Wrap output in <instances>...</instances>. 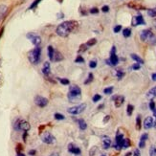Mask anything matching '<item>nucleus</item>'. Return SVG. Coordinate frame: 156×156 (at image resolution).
<instances>
[{
	"instance_id": "obj_1",
	"label": "nucleus",
	"mask_w": 156,
	"mask_h": 156,
	"mask_svg": "<svg viewBox=\"0 0 156 156\" xmlns=\"http://www.w3.org/2000/svg\"><path fill=\"white\" fill-rule=\"evenodd\" d=\"M77 27H78V22L76 20H67V21L60 23L57 27L56 33L59 37H68Z\"/></svg>"
},
{
	"instance_id": "obj_29",
	"label": "nucleus",
	"mask_w": 156,
	"mask_h": 156,
	"mask_svg": "<svg viewBox=\"0 0 156 156\" xmlns=\"http://www.w3.org/2000/svg\"><path fill=\"white\" fill-rule=\"evenodd\" d=\"M54 118H55L56 120H58V121H62L65 119L64 115L60 114V113H55V115H54Z\"/></svg>"
},
{
	"instance_id": "obj_17",
	"label": "nucleus",
	"mask_w": 156,
	"mask_h": 156,
	"mask_svg": "<svg viewBox=\"0 0 156 156\" xmlns=\"http://www.w3.org/2000/svg\"><path fill=\"white\" fill-rule=\"evenodd\" d=\"M148 138V134L147 133H144L140 138V142H139V147L140 148H144L146 147V142Z\"/></svg>"
},
{
	"instance_id": "obj_40",
	"label": "nucleus",
	"mask_w": 156,
	"mask_h": 156,
	"mask_svg": "<svg viewBox=\"0 0 156 156\" xmlns=\"http://www.w3.org/2000/svg\"><path fill=\"white\" fill-rule=\"evenodd\" d=\"M89 67L92 69L96 68V67H97V62H96V60H91V62H89Z\"/></svg>"
},
{
	"instance_id": "obj_9",
	"label": "nucleus",
	"mask_w": 156,
	"mask_h": 156,
	"mask_svg": "<svg viewBox=\"0 0 156 156\" xmlns=\"http://www.w3.org/2000/svg\"><path fill=\"white\" fill-rule=\"evenodd\" d=\"M27 38H29L31 40V42L34 44V45H36V46H38L40 43H41V38H40L39 36L36 35V34H34V33H29V34H27Z\"/></svg>"
},
{
	"instance_id": "obj_60",
	"label": "nucleus",
	"mask_w": 156,
	"mask_h": 156,
	"mask_svg": "<svg viewBox=\"0 0 156 156\" xmlns=\"http://www.w3.org/2000/svg\"><path fill=\"white\" fill-rule=\"evenodd\" d=\"M101 156H106V155H101Z\"/></svg>"
},
{
	"instance_id": "obj_25",
	"label": "nucleus",
	"mask_w": 156,
	"mask_h": 156,
	"mask_svg": "<svg viewBox=\"0 0 156 156\" xmlns=\"http://www.w3.org/2000/svg\"><path fill=\"white\" fill-rule=\"evenodd\" d=\"M123 36L125 37H129L131 36V30L129 28H126L123 30Z\"/></svg>"
},
{
	"instance_id": "obj_4",
	"label": "nucleus",
	"mask_w": 156,
	"mask_h": 156,
	"mask_svg": "<svg viewBox=\"0 0 156 156\" xmlns=\"http://www.w3.org/2000/svg\"><path fill=\"white\" fill-rule=\"evenodd\" d=\"M40 55H41V48L37 46L35 49L30 51L28 54V58L30 60V62L33 64H37L40 59Z\"/></svg>"
},
{
	"instance_id": "obj_27",
	"label": "nucleus",
	"mask_w": 156,
	"mask_h": 156,
	"mask_svg": "<svg viewBox=\"0 0 156 156\" xmlns=\"http://www.w3.org/2000/svg\"><path fill=\"white\" fill-rule=\"evenodd\" d=\"M133 109H134V106L132 105H127V107H126V113H127L128 116H131V115H132Z\"/></svg>"
},
{
	"instance_id": "obj_22",
	"label": "nucleus",
	"mask_w": 156,
	"mask_h": 156,
	"mask_svg": "<svg viewBox=\"0 0 156 156\" xmlns=\"http://www.w3.org/2000/svg\"><path fill=\"white\" fill-rule=\"evenodd\" d=\"M63 59V56L62 55V53L58 51H55V54H54V60L55 62H60V60Z\"/></svg>"
},
{
	"instance_id": "obj_36",
	"label": "nucleus",
	"mask_w": 156,
	"mask_h": 156,
	"mask_svg": "<svg viewBox=\"0 0 156 156\" xmlns=\"http://www.w3.org/2000/svg\"><path fill=\"white\" fill-rule=\"evenodd\" d=\"M59 81H60V83L63 84V85H68L70 83V81L68 79H65V78H62V79H59Z\"/></svg>"
},
{
	"instance_id": "obj_28",
	"label": "nucleus",
	"mask_w": 156,
	"mask_h": 156,
	"mask_svg": "<svg viewBox=\"0 0 156 156\" xmlns=\"http://www.w3.org/2000/svg\"><path fill=\"white\" fill-rule=\"evenodd\" d=\"M141 127H142V123H141V116L140 115H138L137 118H136V128L138 130L141 129Z\"/></svg>"
},
{
	"instance_id": "obj_46",
	"label": "nucleus",
	"mask_w": 156,
	"mask_h": 156,
	"mask_svg": "<svg viewBox=\"0 0 156 156\" xmlns=\"http://www.w3.org/2000/svg\"><path fill=\"white\" fill-rule=\"evenodd\" d=\"M101 11H103L104 12H107L108 11H109V7H108V6H104L103 8H101Z\"/></svg>"
},
{
	"instance_id": "obj_14",
	"label": "nucleus",
	"mask_w": 156,
	"mask_h": 156,
	"mask_svg": "<svg viewBox=\"0 0 156 156\" xmlns=\"http://www.w3.org/2000/svg\"><path fill=\"white\" fill-rule=\"evenodd\" d=\"M146 21L144 17L142 16L141 15H138L136 16L133 17V21H132V25L133 26H138V25H145Z\"/></svg>"
},
{
	"instance_id": "obj_56",
	"label": "nucleus",
	"mask_w": 156,
	"mask_h": 156,
	"mask_svg": "<svg viewBox=\"0 0 156 156\" xmlns=\"http://www.w3.org/2000/svg\"><path fill=\"white\" fill-rule=\"evenodd\" d=\"M130 155H131V152H127L125 156H130Z\"/></svg>"
},
{
	"instance_id": "obj_24",
	"label": "nucleus",
	"mask_w": 156,
	"mask_h": 156,
	"mask_svg": "<svg viewBox=\"0 0 156 156\" xmlns=\"http://www.w3.org/2000/svg\"><path fill=\"white\" fill-rule=\"evenodd\" d=\"M54 54H55V50H54V48L49 45L48 46V57L51 60H54Z\"/></svg>"
},
{
	"instance_id": "obj_33",
	"label": "nucleus",
	"mask_w": 156,
	"mask_h": 156,
	"mask_svg": "<svg viewBox=\"0 0 156 156\" xmlns=\"http://www.w3.org/2000/svg\"><path fill=\"white\" fill-rule=\"evenodd\" d=\"M113 89H114L113 86L106 87V88H105V89H104V93L106 94V95H109V94H111L113 92Z\"/></svg>"
},
{
	"instance_id": "obj_7",
	"label": "nucleus",
	"mask_w": 156,
	"mask_h": 156,
	"mask_svg": "<svg viewBox=\"0 0 156 156\" xmlns=\"http://www.w3.org/2000/svg\"><path fill=\"white\" fill-rule=\"evenodd\" d=\"M106 62L110 66H116L119 63V58L116 55V47L115 46L112 47L111 52H110V58H109V59L106 60Z\"/></svg>"
},
{
	"instance_id": "obj_54",
	"label": "nucleus",
	"mask_w": 156,
	"mask_h": 156,
	"mask_svg": "<svg viewBox=\"0 0 156 156\" xmlns=\"http://www.w3.org/2000/svg\"><path fill=\"white\" fill-rule=\"evenodd\" d=\"M152 112H153V116L156 118V108H155V109H153V111H152Z\"/></svg>"
},
{
	"instance_id": "obj_55",
	"label": "nucleus",
	"mask_w": 156,
	"mask_h": 156,
	"mask_svg": "<svg viewBox=\"0 0 156 156\" xmlns=\"http://www.w3.org/2000/svg\"><path fill=\"white\" fill-rule=\"evenodd\" d=\"M50 156H58V153H56V152H54V153H52Z\"/></svg>"
},
{
	"instance_id": "obj_43",
	"label": "nucleus",
	"mask_w": 156,
	"mask_h": 156,
	"mask_svg": "<svg viewBox=\"0 0 156 156\" xmlns=\"http://www.w3.org/2000/svg\"><path fill=\"white\" fill-rule=\"evenodd\" d=\"M121 30H122V26H121V25H117V26H115V27H114V29H113L114 33H119Z\"/></svg>"
},
{
	"instance_id": "obj_2",
	"label": "nucleus",
	"mask_w": 156,
	"mask_h": 156,
	"mask_svg": "<svg viewBox=\"0 0 156 156\" xmlns=\"http://www.w3.org/2000/svg\"><path fill=\"white\" fill-rule=\"evenodd\" d=\"M140 38L142 41L147 42L151 45L156 44V36L151 32V29H146L142 31L140 34Z\"/></svg>"
},
{
	"instance_id": "obj_57",
	"label": "nucleus",
	"mask_w": 156,
	"mask_h": 156,
	"mask_svg": "<svg viewBox=\"0 0 156 156\" xmlns=\"http://www.w3.org/2000/svg\"><path fill=\"white\" fill-rule=\"evenodd\" d=\"M103 107H104V105H100L98 108H99V109H101V108H103Z\"/></svg>"
},
{
	"instance_id": "obj_12",
	"label": "nucleus",
	"mask_w": 156,
	"mask_h": 156,
	"mask_svg": "<svg viewBox=\"0 0 156 156\" xmlns=\"http://www.w3.org/2000/svg\"><path fill=\"white\" fill-rule=\"evenodd\" d=\"M145 129H150V128L154 126V120L152 117L148 116L144 120V125H143Z\"/></svg>"
},
{
	"instance_id": "obj_11",
	"label": "nucleus",
	"mask_w": 156,
	"mask_h": 156,
	"mask_svg": "<svg viewBox=\"0 0 156 156\" xmlns=\"http://www.w3.org/2000/svg\"><path fill=\"white\" fill-rule=\"evenodd\" d=\"M115 142H116V144H115L113 147L116 148V150L121 151L122 150V145H123V142H124V136H123V134L117 133L116 139H115Z\"/></svg>"
},
{
	"instance_id": "obj_45",
	"label": "nucleus",
	"mask_w": 156,
	"mask_h": 156,
	"mask_svg": "<svg viewBox=\"0 0 156 156\" xmlns=\"http://www.w3.org/2000/svg\"><path fill=\"white\" fill-rule=\"evenodd\" d=\"M132 69H133V70H139V69H140V64H139V63H135V64H133Z\"/></svg>"
},
{
	"instance_id": "obj_23",
	"label": "nucleus",
	"mask_w": 156,
	"mask_h": 156,
	"mask_svg": "<svg viewBox=\"0 0 156 156\" xmlns=\"http://www.w3.org/2000/svg\"><path fill=\"white\" fill-rule=\"evenodd\" d=\"M130 57H131V58L134 59L137 63H139V64H143V63H144L143 58H141L138 55H136V54H131Z\"/></svg>"
},
{
	"instance_id": "obj_13",
	"label": "nucleus",
	"mask_w": 156,
	"mask_h": 156,
	"mask_svg": "<svg viewBox=\"0 0 156 156\" xmlns=\"http://www.w3.org/2000/svg\"><path fill=\"white\" fill-rule=\"evenodd\" d=\"M68 151L74 155H76V154H80L81 153V151H80V148L76 146L74 143H70L68 145Z\"/></svg>"
},
{
	"instance_id": "obj_30",
	"label": "nucleus",
	"mask_w": 156,
	"mask_h": 156,
	"mask_svg": "<svg viewBox=\"0 0 156 156\" xmlns=\"http://www.w3.org/2000/svg\"><path fill=\"white\" fill-rule=\"evenodd\" d=\"M147 15L151 17H156V9H150L147 10Z\"/></svg>"
},
{
	"instance_id": "obj_51",
	"label": "nucleus",
	"mask_w": 156,
	"mask_h": 156,
	"mask_svg": "<svg viewBox=\"0 0 156 156\" xmlns=\"http://www.w3.org/2000/svg\"><path fill=\"white\" fill-rule=\"evenodd\" d=\"M151 79L153 81H156V73H153L152 75H151Z\"/></svg>"
},
{
	"instance_id": "obj_49",
	"label": "nucleus",
	"mask_w": 156,
	"mask_h": 156,
	"mask_svg": "<svg viewBox=\"0 0 156 156\" xmlns=\"http://www.w3.org/2000/svg\"><path fill=\"white\" fill-rule=\"evenodd\" d=\"M36 153H37V151H36L35 150H33V151H29V155H31V156L36 155Z\"/></svg>"
},
{
	"instance_id": "obj_58",
	"label": "nucleus",
	"mask_w": 156,
	"mask_h": 156,
	"mask_svg": "<svg viewBox=\"0 0 156 156\" xmlns=\"http://www.w3.org/2000/svg\"><path fill=\"white\" fill-rule=\"evenodd\" d=\"M154 27H155V29H156V20L154 21Z\"/></svg>"
},
{
	"instance_id": "obj_3",
	"label": "nucleus",
	"mask_w": 156,
	"mask_h": 156,
	"mask_svg": "<svg viewBox=\"0 0 156 156\" xmlns=\"http://www.w3.org/2000/svg\"><path fill=\"white\" fill-rule=\"evenodd\" d=\"M68 100L70 103H77V101L81 97V89L78 85H72L70 86L69 93H68Z\"/></svg>"
},
{
	"instance_id": "obj_50",
	"label": "nucleus",
	"mask_w": 156,
	"mask_h": 156,
	"mask_svg": "<svg viewBox=\"0 0 156 156\" xmlns=\"http://www.w3.org/2000/svg\"><path fill=\"white\" fill-rule=\"evenodd\" d=\"M109 119H110V116H108V115H107V116H105V118L104 119V123L108 122V121H109Z\"/></svg>"
},
{
	"instance_id": "obj_52",
	"label": "nucleus",
	"mask_w": 156,
	"mask_h": 156,
	"mask_svg": "<svg viewBox=\"0 0 156 156\" xmlns=\"http://www.w3.org/2000/svg\"><path fill=\"white\" fill-rule=\"evenodd\" d=\"M27 133H28V132H24V134H23V140H24V141H26V137H27Z\"/></svg>"
},
{
	"instance_id": "obj_32",
	"label": "nucleus",
	"mask_w": 156,
	"mask_h": 156,
	"mask_svg": "<svg viewBox=\"0 0 156 156\" xmlns=\"http://www.w3.org/2000/svg\"><path fill=\"white\" fill-rule=\"evenodd\" d=\"M97 43V39L96 38H91V39H89L88 41L86 42V45L89 47V46H93V45H95Z\"/></svg>"
},
{
	"instance_id": "obj_6",
	"label": "nucleus",
	"mask_w": 156,
	"mask_h": 156,
	"mask_svg": "<svg viewBox=\"0 0 156 156\" xmlns=\"http://www.w3.org/2000/svg\"><path fill=\"white\" fill-rule=\"evenodd\" d=\"M40 137H41V141L43 142V143H45L47 145H52V144L56 143L55 136H54L52 133L48 132V131H45V132L41 133Z\"/></svg>"
},
{
	"instance_id": "obj_15",
	"label": "nucleus",
	"mask_w": 156,
	"mask_h": 156,
	"mask_svg": "<svg viewBox=\"0 0 156 156\" xmlns=\"http://www.w3.org/2000/svg\"><path fill=\"white\" fill-rule=\"evenodd\" d=\"M114 100V104L116 107H121L123 105L124 101H125V97L124 96H116V97H113Z\"/></svg>"
},
{
	"instance_id": "obj_26",
	"label": "nucleus",
	"mask_w": 156,
	"mask_h": 156,
	"mask_svg": "<svg viewBox=\"0 0 156 156\" xmlns=\"http://www.w3.org/2000/svg\"><path fill=\"white\" fill-rule=\"evenodd\" d=\"M130 147V140L129 139H124L123 145H122V148H127Z\"/></svg>"
},
{
	"instance_id": "obj_20",
	"label": "nucleus",
	"mask_w": 156,
	"mask_h": 156,
	"mask_svg": "<svg viewBox=\"0 0 156 156\" xmlns=\"http://www.w3.org/2000/svg\"><path fill=\"white\" fill-rule=\"evenodd\" d=\"M127 6L129 7V8H131V9H134V10H142V9H144L143 6L138 4V3H136V2H130V3H128Z\"/></svg>"
},
{
	"instance_id": "obj_47",
	"label": "nucleus",
	"mask_w": 156,
	"mask_h": 156,
	"mask_svg": "<svg viewBox=\"0 0 156 156\" xmlns=\"http://www.w3.org/2000/svg\"><path fill=\"white\" fill-rule=\"evenodd\" d=\"M90 12L93 13V15H94V13H98L99 12V10H98V8H93V9L90 10Z\"/></svg>"
},
{
	"instance_id": "obj_44",
	"label": "nucleus",
	"mask_w": 156,
	"mask_h": 156,
	"mask_svg": "<svg viewBox=\"0 0 156 156\" xmlns=\"http://www.w3.org/2000/svg\"><path fill=\"white\" fill-rule=\"evenodd\" d=\"M22 150H23L22 145L21 144H17V146H16V152H21Z\"/></svg>"
},
{
	"instance_id": "obj_53",
	"label": "nucleus",
	"mask_w": 156,
	"mask_h": 156,
	"mask_svg": "<svg viewBox=\"0 0 156 156\" xmlns=\"http://www.w3.org/2000/svg\"><path fill=\"white\" fill-rule=\"evenodd\" d=\"M16 156H26V155H25V154H23L22 152H17Z\"/></svg>"
},
{
	"instance_id": "obj_59",
	"label": "nucleus",
	"mask_w": 156,
	"mask_h": 156,
	"mask_svg": "<svg viewBox=\"0 0 156 156\" xmlns=\"http://www.w3.org/2000/svg\"><path fill=\"white\" fill-rule=\"evenodd\" d=\"M75 156H81V154H76Z\"/></svg>"
},
{
	"instance_id": "obj_16",
	"label": "nucleus",
	"mask_w": 156,
	"mask_h": 156,
	"mask_svg": "<svg viewBox=\"0 0 156 156\" xmlns=\"http://www.w3.org/2000/svg\"><path fill=\"white\" fill-rule=\"evenodd\" d=\"M146 97H147V100H150V101H151V100H153L154 98H156V86H153L151 90H148V91H147Z\"/></svg>"
},
{
	"instance_id": "obj_5",
	"label": "nucleus",
	"mask_w": 156,
	"mask_h": 156,
	"mask_svg": "<svg viewBox=\"0 0 156 156\" xmlns=\"http://www.w3.org/2000/svg\"><path fill=\"white\" fill-rule=\"evenodd\" d=\"M15 129L16 130H23L24 132H27L28 130H30L31 126L27 121L25 120H20L18 119L16 123H15Z\"/></svg>"
},
{
	"instance_id": "obj_37",
	"label": "nucleus",
	"mask_w": 156,
	"mask_h": 156,
	"mask_svg": "<svg viewBox=\"0 0 156 156\" xmlns=\"http://www.w3.org/2000/svg\"><path fill=\"white\" fill-rule=\"evenodd\" d=\"M93 74L92 73H90L89 74V75H88V78H87V80L84 81V84H88V83H91V81L93 80Z\"/></svg>"
},
{
	"instance_id": "obj_41",
	"label": "nucleus",
	"mask_w": 156,
	"mask_h": 156,
	"mask_svg": "<svg viewBox=\"0 0 156 156\" xmlns=\"http://www.w3.org/2000/svg\"><path fill=\"white\" fill-rule=\"evenodd\" d=\"M6 7L5 6H0V17H2L3 15H4V12H6Z\"/></svg>"
},
{
	"instance_id": "obj_34",
	"label": "nucleus",
	"mask_w": 156,
	"mask_h": 156,
	"mask_svg": "<svg viewBox=\"0 0 156 156\" xmlns=\"http://www.w3.org/2000/svg\"><path fill=\"white\" fill-rule=\"evenodd\" d=\"M150 156H156V147L151 146L150 148Z\"/></svg>"
},
{
	"instance_id": "obj_31",
	"label": "nucleus",
	"mask_w": 156,
	"mask_h": 156,
	"mask_svg": "<svg viewBox=\"0 0 156 156\" xmlns=\"http://www.w3.org/2000/svg\"><path fill=\"white\" fill-rule=\"evenodd\" d=\"M88 49V46L86 45V43L85 44H81L80 46V49H79V53L80 54V53H83V52H85L86 50Z\"/></svg>"
},
{
	"instance_id": "obj_8",
	"label": "nucleus",
	"mask_w": 156,
	"mask_h": 156,
	"mask_svg": "<svg viewBox=\"0 0 156 156\" xmlns=\"http://www.w3.org/2000/svg\"><path fill=\"white\" fill-rule=\"evenodd\" d=\"M85 108H86V104H80L79 105L68 108V109H67V112L72 115H78V114L83 113L85 110Z\"/></svg>"
},
{
	"instance_id": "obj_39",
	"label": "nucleus",
	"mask_w": 156,
	"mask_h": 156,
	"mask_svg": "<svg viewBox=\"0 0 156 156\" xmlns=\"http://www.w3.org/2000/svg\"><path fill=\"white\" fill-rule=\"evenodd\" d=\"M101 99V95H99V94H96V95H94V97H93L92 101H94V103H97V101H99Z\"/></svg>"
},
{
	"instance_id": "obj_35",
	"label": "nucleus",
	"mask_w": 156,
	"mask_h": 156,
	"mask_svg": "<svg viewBox=\"0 0 156 156\" xmlns=\"http://www.w3.org/2000/svg\"><path fill=\"white\" fill-rule=\"evenodd\" d=\"M116 76H117L118 80H122V79L124 78V76H125V73L122 70H118L117 73H116Z\"/></svg>"
},
{
	"instance_id": "obj_38",
	"label": "nucleus",
	"mask_w": 156,
	"mask_h": 156,
	"mask_svg": "<svg viewBox=\"0 0 156 156\" xmlns=\"http://www.w3.org/2000/svg\"><path fill=\"white\" fill-rule=\"evenodd\" d=\"M75 62L76 63H83L84 62V58L81 56H78L77 58L75 59Z\"/></svg>"
},
{
	"instance_id": "obj_48",
	"label": "nucleus",
	"mask_w": 156,
	"mask_h": 156,
	"mask_svg": "<svg viewBox=\"0 0 156 156\" xmlns=\"http://www.w3.org/2000/svg\"><path fill=\"white\" fill-rule=\"evenodd\" d=\"M141 153H140V151L138 150V148H136V150L134 151V156H140Z\"/></svg>"
},
{
	"instance_id": "obj_18",
	"label": "nucleus",
	"mask_w": 156,
	"mask_h": 156,
	"mask_svg": "<svg viewBox=\"0 0 156 156\" xmlns=\"http://www.w3.org/2000/svg\"><path fill=\"white\" fill-rule=\"evenodd\" d=\"M110 146H111V140H110V138L109 137H104V139H103V147H104V148L105 150H108V148L110 147Z\"/></svg>"
},
{
	"instance_id": "obj_10",
	"label": "nucleus",
	"mask_w": 156,
	"mask_h": 156,
	"mask_svg": "<svg viewBox=\"0 0 156 156\" xmlns=\"http://www.w3.org/2000/svg\"><path fill=\"white\" fill-rule=\"evenodd\" d=\"M48 99H46L42 96H36L35 97V104L39 107H45L48 105Z\"/></svg>"
},
{
	"instance_id": "obj_42",
	"label": "nucleus",
	"mask_w": 156,
	"mask_h": 156,
	"mask_svg": "<svg viewBox=\"0 0 156 156\" xmlns=\"http://www.w3.org/2000/svg\"><path fill=\"white\" fill-rule=\"evenodd\" d=\"M148 106H150V109L151 110V111H153V109H155V103L153 101V100H151V101H150V105H148Z\"/></svg>"
},
{
	"instance_id": "obj_19",
	"label": "nucleus",
	"mask_w": 156,
	"mask_h": 156,
	"mask_svg": "<svg viewBox=\"0 0 156 156\" xmlns=\"http://www.w3.org/2000/svg\"><path fill=\"white\" fill-rule=\"evenodd\" d=\"M50 70H51V67H50L49 62H45L44 64H43V67H42V73L44 74L45 76H47L50 73Z\"/></svg>"
},
{
	"instance_id": "obj_21",
	"label": "nucleus",
	"mask_w": 156,
	"mask_h": 156,
	"mask_svg": "<svg viewBox=\"0 0 156 156\" xmlns=\"http://www.w3.org/2000/svg\"><path fill=\"white\" fill-rule=\"evenodd\" d=\"M78 124H79V127L80 130H85L87 128V124L85 123V121L83 119H79Z\"/></svg>"
}]
</instances>
